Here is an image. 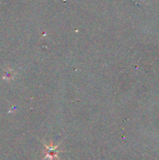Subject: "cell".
Here are the masks:
<instances>
[{"label": "cell", "mask_w": 159, "mask_h": 160, "mask_svg": "<svg viewBox=\"0 0 159 160\" xmlns=\"http://www.w3.org/2000/svg\"><path fill=\"white\" fill-rule=\"evenodd\" d=\"M57 146H52V145H46V156L45 159L50 160H55L58 158V151L56 150Z\"/></svg>", "instance_id": "obj_1"}]
</instances>
